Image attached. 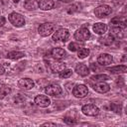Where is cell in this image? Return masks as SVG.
I'll return each instance as SVG.
<instances>
[{"instance_id":"cell-22","label":"cell","mask_w":127,"mask_h":127,"mask_svg":"<svg viewBox=\"0 0 127 127\" xmlns=\"http://www.w3.org/2000/svg\"><path fill=\"white\" fill-rule=\"evenodd\" d=\"M111 24L114 27H119V28H126V24L124 21H121L119 17H115L111 20Z\"/></svg>"},{"instance_id":"cell-30","label":"cell","mask_w":127,"mask_h":127,"mask_svg":"<svg viewBox=\"0 0 127 127\" xmlns=\"http://www.w3.org/2000/svg\"><path fill=\"white\" fill-rule=\"evenodd\" d=\"M24 101H25V97H23L21 94H19V95H17L15 97V103H17V104L24 103Z\"/></svg>"},{"instance_id":"cell-18","label":"cell","mask_w":127,"mask_h":127,"mask_svg":"<svg viewBox=\"0 0 127 127\" xmlns=\"http://www.w3.org/2000/svg\"><path fill=\"white\" fill-rule=\"evenodd\" d=\"M92 29H93V31L96 34H98V35H104L105 32H106V30H107V26L105 24H103V23H96V24L93 25Z\"/></svg>"},{"instance_id":"cell-7","label":"cell","mask_w":127,"mask_h":127,"mask_svg":"<svg viewBox=\"0 0 127 127\" xmlns=\"http://www.w3.org/2000/svg\"><path fill=\"white\" fill-rule=\"evenodd\" d=\"M111 11H112V9H111L110 6H108V5H100L97 8H95L94 14L98 18H103V17L109 15L111 13Z\"/></svg>"},{"instance_id":"cell-2","label":"cell","mask_w":127,"mask_h":127,"mask_svg":"<svg viewBox=\"0 0 127 127\" xmlns=\"http://www.w3.org/2000/svg\"><path fill=\"white\" fill-rule=\"evenodd\" d=\"M69 37V32L66 29H59L55 34L53 35V40L55 42H65Z\"/></svg>"},{"instance_id":"cell-5","label":"cell","mask_w":127,"mask_h":127,"mask_svg":"<svg viewBox=\"0 0 127 127\" xmlns=\"http://www.w3.org/2000/svg\"><path fill=\"white\" fill-rule=\"evenodd\" d=\"M88 88L84 84H77L72 89V94L77 98H83L87 95Z\"/></svg>"},{"instance_id":"cell-31","label":"cell","mask_w":127,"mask_h":127,"mask_svg":"<svg viewBox=\"0 0 127 127\" xmlns=\"http://www.w3.org/2000/svg\"><path fill=\"white\" fill-rule=\"evenodd\" d=\"M111 108H112L116 113H120V112H121V105H118V104H111Z\"/></svg>"},{"instance_id":"cell-14","label":"cell","mask_w":127,"mask_h":127,"mask_svg":"<svg viewBox=\"0 0 127 127\" xmlns=\"http://www.w3.org/2000/svg\"><path fill=\"white\" fill-rule=\"evenodd\" d=\"M54 0H40L39 1V8L46 11L51 10L54 7Z\"/></svg>"},{"instance_id":"cell-23","label":"cell","mask_w":127,"mask_h":127,"mask_svg":"<svg viewBox=\"0 0 127 127\" xmlns=\"http://www.w3.org/2000/svg\"><path fill=\"white\" fill-rule=\"evenodd\" d=\"M10 92H11V88L9 86H6V85L0 86V99H3Z\"/></svg>"},{"instance_id":"cell-36","label":"cell","mask_w":127,"mask_h":127,"mask_svg":"<svg viewBox=\"0 0 127 127\" xmlns=\"http://www.w3.org/2000/svg\"><path fill=\"white\" fill-rule=\"evenodd\" d=\"M125 60H126V56H124V57H123V59H122V62L124 63V62H125Z\"/></svg>"},{"instance_id":"cell-15","label":"cell","mask_w":127,"mask_h":127,"mask_svg":"<svg viewBox=\"0 0 127 127\" xmlns=\"http://www.w3.org/2000/svg\"><path fill=\"white\" fill-rule=\"evenodd\" d=\"M114 41V37L111 34H106L103 37H100L98 39V42L104 46H110Z\"/></svg>"},{"instance_id":"cell-33","label":"cell","mask_w":127,"mask_h":127,"mask_svg":"<svg viewBox=\"0 0 127 127\" xmlns=\"http://www.w3.org/2000/svg\"><path fill=\"white\" fill-rule=\"evenodd\" d=\"M4 72H5V68H4L3 64H0V75H2Z\"/></svg>"},{"instance_id":"cell-10","label":"cell","mask_w":127,"mask_h":127,"mask_svg":"<svg viewBox=\"0 0 127 127\" xmlns=\"http://www.w3.org/2000/svg\"><path fill=\"white\" fill-rule=\"evenodd\" d=\"M35 103L40 107H48L51 103V100L48 96L40 94V95H37L35 97Z\"/></svg>"},{"instance_id":"cell-9","label":"cell","mask_w":127,"mask_h":127,"mask_svg":"<svg viewBox=\"0 0 127 127\" xmlns=\"http://www.w3.org/2000/svg\"><path fill=\"white\" fill-rule=\"evenodd\" d=\"M35 85V82L33 79L29 78V77H24V78H21L19 81H18V86L21 88V89H24V90H29V89H32Z\"/></svg>"},{"instance_id":"cell-17","label":"cell","mask_w":127,"mask_h":127,"mask_svg":"<svg viewBox=\"0 0 127 127\" xmlns=\"http://www.w3.org/2000/svg\"><path fill=\"white\" fill-rule=\"evenodd\" d=\"M75 71L81 76H86L89 73V68L83 64H78L75 66Z\"/></svg>"},{"instance_id":"cell-4","label":"cell","mask_w":127,"mask_h":127,"mask_svg":"<svg viewBox=\"0 0 127 127\" xmlns=\"http://www.w3.org/2000/svg\"><path fill=\"white\" fill-rule=\"evenodd\" d=\"M45 91H46V93H47L48 95H51V96H59V95L62 94L63 88H62L59 84L52 83V84L46 86Z\"/></svg>"},{"instance_id":"cell-32","label":"cell","mask_w":127,"mask_h":127,"mask_svg":"<svg viewBox=\"0 0 127 127\" xmlns=\"http://www.w3.org/2000/svg\"><path fill=\"white\" fill-rule=\"evenodd\" d=\"M5 22H6L5 18H4L3 16H0V27H1V26H3V25L5 24Z\"/></svg>"},{"instance_id":"cell-27","label":"cell","mask_w":127,"mask_h":127,"mask_svg":"<svg viewBox=\"0 0 127 127\" xmlns=\"http://www.w3.org/2000/svg\"><path fill=\"white\" fill-rule=\"evenodd\" d=\"M59 73H60V77H62V78H67V77H69V76L71 75L72 71H71V69L64 68V70H62V71L59 72Z\"/></svg>"},{"instance_id":"cell-21","label":"cell","mask_w":127,"mask_h":127,"mask_svg":"<svg viewBox=\"0 0 127 127\" xmlns=\"http://www.w3.org/2000/svg\"><path fill=\"white\" fill-rule=\"evenodd\" d=\"M25 56V54L23 52H18V51H14V52H10L8 53L7 57L11 60H18V59H21Z\"/></svg>"},{"instance_id":"cell-28","label":"cell","mask_w":127,"mask_h":127,"mask_svg":"<svg viewBox=\"0 0 127 127\" xmlns=\"http://www.w3.org/2000/svg\"><path fill=\"white\" fill-rule=\"evenodd\" d=\"M79 48H80V46H79L77 43H74V42H72V43H70V44L68 45V50L71 51V52H75V51H77Z\"/></svg>"},{"instance_id":"cell-25","label":"cell","mask_w":127,"mask_h":127,"mask_svg":"<svg viewBox=\"0 0 127 127\" xmlns=\"http://www.w3.org/2000/svg\"><path fill=\"white\" fill-rule=\"evenodd\" d=\"M77 51V57L79 59H84L89 55V50L86 48H79Z\"/></svg>"},{"instance_id":"cell-29","label":"cell","mask_w":127,"mask_h":127,"mask_svg":"<svg viewBox=\"0 0 127 127\" xmlns=\"http://www.w3.org/2000/svg\"><path fill=\"white\" fill-rule=\"evenodd\" d=\"M64 121L67 124H75L76 123V119H74L73 117H68V116H65L64 118Z\"/></svg>"},{"instance_id":"cell-1","label":"cell","mask_w":127,"mask_h":127,"mask_svg":"<svg viewBox=\"0 0 127 127\" xmlns=\"http://www.w3.org/2000/svg\"><path fill=\"white\" fill-rule=\"evenodd\" d=\"M54 29H55V26H54L53 23L46 22V23H43L39 26L38 32L42 37H48L53 33Z\"/></svg>"},{"instance_id":"cell-34","label":"cell","mask_w":127,"mask_h":127,"mask_svg":"<svg viewBox=\"0 0 127 127\" xmlns=\"http://www.w3.org/2000/svg\"><path fill=\"white\" fill-rule=\"evenodd\" d=\"M60 1H62V2H64V3H69V2H71L72 0H60Z\"/></svg>"},{"instance_id":"cell-16","label":"cell","mask_w":127,"mask_h":127,"mask_svg":"<svg viewBox=\"0 0 127 127\" xmlns=\"http://www.w3.org/2000/svg\"><path fill=\"white\" fill-rule=\"evenodd\" d=\"M65 68V64L62 62H54L51 64V69L53 72H61Z\"/></svg>"},{"instance_id":"cell-13","label":"cell","mask_w":127,"mask_h":127,"mask_svg":"<svg viewBox=\"0 0 127 127\" xmlns=\"http://www.w3.org/2000/svg\"><path fill=\"white\" fill-rule=\"evenodd\" d=\"M66 56V53L64 49L62 48H55L52 50V57L55 58L56 60H63Z\"/></svg>"},{"instance_id":"cell-19","label":"cell","mask_w":127,"mask_h":127,"mask_svg":"<svg viewBox=\"0 0 127 127\" xmlns=\"http://www.w3.org/2000/svg\"><path fill=\"white\" fill-rule=\"evenodd\" d=\"M24 7L27 10H36L39 7V1L38 0H27L24 3Z\"/></svg>"},{"instance_id":"cell-11","label":"cell","mask_w":127,"mask_h":127,"mask_svg":"<svg viewBox=\"0 0 127 127\" xmlns=\"http://www.w3.org/2000/svg\"><path fill=\"white\" fill-rule=\"evenodd\" d=\"M92 87H93V89H94L95 91H97V92H99V93H105V92L109 91V89H110L109 84H107V83L104 82V81H98V82H96L95 84H93Z\"/></svg>"},{"instance_id":"cell-12","label":"cell","mask_w":127,"mask_h":127,"mask_svg":"<svg viewBox=\"0 0 127 127\" xmlns=\"http://www.w3.org/2000/svg\"><path fill=\"white\" fill-rule=\"evenodd\" d=\"M112 56H110L109 54H100L97 58V63L101 65H108L112 64Z\"/></svg>"},{"instance_id":"cell-8","label":"cell","mask_w":127,"mask_h":127,"mask_svg":"<svg viewBox=\"0 0 127 127\" xmlns=\"http://www.w3.org/2000/svg\"><path fill=\"white\" fill-rule=\"evenodd\" d=\"M81 111L83 114L87 115V116H96L99 113V109L97 106L93 105V104H86L83 105L81 108Z\"/></svg>"},{"instance_id":"cell-20","label":"cell","mask_w":127,"mask_h":127,"mask_svg":"<svg viewBox=\"0 0 127 127\" xmlns=\"http://www.w3.org/2000/svg\"><path fill=\"white\" fill-rule=\"evenodd\" d=\"M126 65L125 64H121V65H115L109 68V71H111L112 73H121V72H126Z\"/></svg>"},{"instance_id":"cell-6","label":"cell","mask_w":127,"mask_h":127,"mask_svg":"<svg viewBox=\"0 0 127 127\" xmlns=\"http://www.w3.org/2000/svg\"><path fill=\"white\" fill-rule=\"evenodd\" d=\"M90 38V32L86 28H80L74 33V39L78 42H84L87 41Z\"/></svg>"},{"instance_id":"cell-35","label":"cell","mask_w":127,"mask_h":127,"mask_svg":"<svg viewBox=\"0 0 127 127\" xmlns=\"http://www.w3.org/2000/svg\"><path fill=\"white\" fill-rule=\"evenodd\" d=\"M43 125H44V126H45V125H52V126H55L56 124H55V123H44Z\"/></svg>"},{"instance_id":"cell-24","label":"cell","mask_w":127,"mask_h":127,"mask_svg":"<svg viewBox=\"0 0 127 127\" xmlns=\"http://www.w3.org/2000/svg\"><path fill=\"white\" fill-rule=\"evenodd\" d=\"M114 38L117 37V38H122L123 37V33L121 31V28L119 27H113L111 28V33H110Z\"/></svg>"},{"instance_id":"cell-26","label":"cell","mask_w":127,"mask_h":127,"mask_svg":"<svg viewBox=\"0 0 127 127\" xmlns=\"http://www.w3.org/2000/svg\"><path fill=\"white\" fill-rule=\"evenodd\" d=\"M92 80H96V81H104L109 79V76L107 74H97V75H93L91 76Z\"/></svg>"},{"instance_id":"cell-3","label":"cell","mask_w":127,"mask_h":127,"mask_svg":"<svg viewBox=\"0 0 127 127\" xmlns=\"http://www.w3.org/2000/svg\"><path fill=\"white\" fill-rule=\"evenodd\" d=\"M9 21L11 22V24H13L16 27H22L25 25V19L24 17L16 12H13L9 15Z\"/></svg>"}]
</instances>
